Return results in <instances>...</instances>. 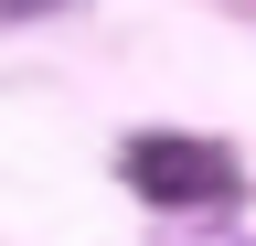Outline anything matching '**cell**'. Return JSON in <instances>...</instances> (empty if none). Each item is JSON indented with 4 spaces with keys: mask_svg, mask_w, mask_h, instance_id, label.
<instances>
[{
    "mask_svg": "<svg viewBox=\"0 0 256 246\" xmlns=\"http://www.w3.org/2000/svg\"><path fill=\"white\" fill-rule=\"evenodd\" d=\"M118 171H128V193L160 203V214H224L246 193V161L235 150H214V139H182V129H139L118 150Z\"/></svg>",
    "mask_w": 256,
    "mask_h": 246,
    "instance_id": "6da1fadb",
    "label": "cell"
}]
</instances>
